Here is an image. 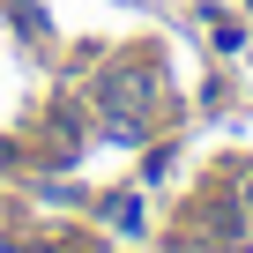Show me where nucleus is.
<instances>
[{"mask_svg":"<svg viewBox=\"0 0 253 253\" xmlns=\"http://www.w3.org/2000/svg\"><path fill=\"white\" fill-rule=\"evenodd\" d=\"M104 104H112V112H142V104H149V82H142V75H112V82H104Z\"/></svg>","mask_w":253,"mask_h":253,"instance_id":"f257e3e1","label":"nucleus"}]
</instances>
